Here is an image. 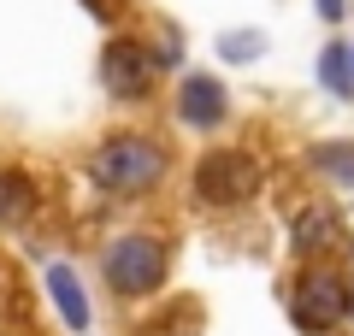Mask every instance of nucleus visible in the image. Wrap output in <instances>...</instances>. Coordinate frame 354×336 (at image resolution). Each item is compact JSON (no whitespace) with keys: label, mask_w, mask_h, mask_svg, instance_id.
Wrapping results in <instances>:
<instances>
[{"label":"nucleus","mask_w":354,"mask_h":336,"mask_svg":"<svg viewBox=\"0 0 354 336\" xmlns=\"http://www.w3.org/2000/svg\"><path fill=\"white\" fill-rule=\"evenodd\" d=\"M36 212V189H30L24 171H0V218L6 224H24Z\"/></svg>","instance_id":"9"},{"label":"nucleus","mask_w":354,"mask_h":336,"mask_svg":"<svg viewBox=\"0 0 354 336\" xmlns=\"http://www.w3.org/2000/svg\"><path fill=\"white\" fill-rule=\"evenodd\" d=\"M101 265H106V283L118 295H153L165 283V248L153 236H118Z\"/></svg>","instance_id":"3"},{"label":"nucleus","mask_w":354,"mask_h":336,"mask_svg":"<svg viewBox=\"0 0 354 336\" xmlns=\"http://www.w3.org/2000/svg\"><path fill=\"white\" fill-rule=\"evenodd\" d=\"M313 171L337 177V183H354V142H325V148H313Z\"/></svg>","instance_id":"10"},{"label":"nucleus","mask_w":354,"mask_h":336,"mask_svg":"<svg viewBox=\"0 0 354 336\" xmlns=\"http://www.w3.org/2000/svg\"><path fill=\"white\" fill-rule=\"evenodd\" d=\"M337 242H342V224H337V212H325V207H307L301 218H295V248H301V254L337 248Z\"/></svg>","instance_id":"8"},{"label":"nucleus","mask_w":354,"mask_h":336,"mask_svg":"<svg viewBox=\"0 0 354 336\" xmlns=\"http://www.w3.org/2000/svg\"><path fill=\"white\" fill-rule=\"evenodd\" d=\"M101 77H106V88H113L118 100H142L153 88V53L142 48V41H106Z\"/></svg>","instance_id":"5"},{"label":"nucleus","mask_w":354,"mask_h":336,"mask_svg":"<svg viewBox=\"0 0 354 336\" xmlns=\"http://www.w3.org/2000/svg\"><path fill=\"white\" fill-rule=\"evenodd\" d=\"M225 112H230V95H225L218 77L189 71L183 83H177V118H183L189 130H218V124H225Z\"/></svg>","instance_id":"6"},{"label":"nucleus","mask_w":354,"mask_h":336,"mask_svg":"<svg viewBox=\"0 0 354 336\" xmlns=\"http://www.w3.org/2000/svg\"><path fill=\"white\" fill-rule=\"evenodd\" d=\"M254 189H260V165H254V153L213 148V153L195 160V195H201L207 207H242V200H254Z\"/></svg>","instance_id":"2"},{"label":"nucleus","mask_w":354,"mask_h":336,"mask_svg":"<svg viewBox=\"0 0 354 336\" xmlns=\"http://www.w3.org/2000/svg\"><path fill=\"white\" fill-rule=\"evenodd\" d=\"M88 12H101V18H113V0H88Z\"/></svg>","instance_id":"14"},{"label":"nucleus","mask_w":354,"mask_h":336,"mask_svg":"<svg viewBox=\"0 0 354 336\" xmlns=\"http://www.w3.org/2000/svg\"><path fill=\"white\" fill-rule=\"evenodd\" d=\"M218 53H225V59H254V53H260V36H254V30H236V36L218 41Z\"/></svg>","instance_id":"12"},{"label":"nucleus","mask_w":354,"mask_h":336,"mask_svg":"<svg viewBox=\"0 0 354 336\" xmlns=\"http://www.w3.org/2000/svg\"><path fill=\"white\" fill-rule=\"evenodd\" d=\"M319 77L330 83V95H342V100H348V95H354V53L325 48V59H319Z\"/></svg>","instance_id":"11"},{"label":"nucleus","mask_w":354,"mask_h":336,"mask_svg":"<svg viewBox=\"0 0 354 336\" xmlns=\"http://www.w3.org/2000/svg\"><path fill=\"white\" fill-rule=\"evenodd\" d=\"M48 295H53V307L65 312L71 330H83V324H88V301H83V283H77L71 265H48Z\"/></svg>","instance_id":"7"},{"label":"nucleus","mask_w":354,"mask_h":336,"mask_svg":"<svg viewBox=\"0 0 354 336\" xmlns=\"http://www.w3.org/2000/svg\"><path fill=\"white\" fill-rule=\"evenodd\" d=\"M290 312H295L301 330H330V324L348 319V289L330 272H301L295 277V295H290Z\"/></svg>","instance_id":"4"},{"label":"nucleus","mask_w":354,"mask_h":336,"mask_svg":"<svg viewBox=\"0 0 354 336\" xmlns=\"http://www.w3.org/2000/svg\"><path fill=\"white\" fill-rule=\"evenodd\" d=\"M319 12H325V18H342V0H319Z\"/></svg>","instance_id":"13"},{"label":"nucleus","mask_w":354,"mask_h":336,"mask_svg":"<svg viewBox=\"0 0 354 336\" xmlns=\"http://www.w3.org/2000/svg\"><path fill=\"white\" fill-rule=\"evenodd\" d=\"M88 177H95L106 195H142V189H153L165 177V148L148 142V136H113V142L95 148Z\"/></svg>","instance_id":"1"}]
</instances>
